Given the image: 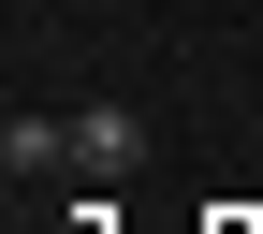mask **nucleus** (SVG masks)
Returning <instances> with one entry per match:
<instances>
[{
    "label": "nucleus",
    "mask_w": 263,
    "mask_h": 234,
    "mask_svg": "<svg viewBox=\"0 0 263 234\" xmlns=\"http://www.w3.org/2000/svg\"><path fill=\"white\" fill-rule=\"evenodd\" d=\"M146 161V117L132 103H73V176H132Z\"/></svg>",
    "instance_id": "nucleus-1"
},
{
    "label": "nucleus",
    "mask_w": 263,
    "mask_h": 234,
    "mask_svg": "<svg viewBox=\"0 0 263 234\" xmlns=\"http://www.w3.org/2000/svg\"><path fill=\"white\" fill-rule=\"evenodd\" d=\"M0 176H73V117H15V132H0Z\"/></svg>",
    "instance_id": "nucleus-2"
}]
</instances>
